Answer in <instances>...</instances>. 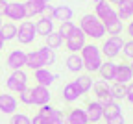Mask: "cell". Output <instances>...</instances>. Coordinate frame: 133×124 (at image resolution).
<instances>
[{
	"instance_id": "6da1fadb",
	"label": "cell",
	"mask_w": 133,
	"mask_h": 124,
	"mask_svg": "<svg viewBox=\"0 0 133 124\" xmlns=\"http://www.w3.org/2000/svg\"><path fill=\"white\" fill-rule=\"evenodd\" d=\"M54 63H56V52L50 50L48 46H41L37 50L26 52V67L31 72L37 69H48Z\"/></svg>"
},
{
	"instance_id": "7a4b0ae2",
	"label": "cell",
	"mask_w": 133,
	"mask_h": 124,
	"mask_svg": "<svg viewBox=\"0 0 133 124\" xmlns=\"http://www.w3.org/2000/svg\"><path fill=\"white\" fill-rule=\"evenodd\" d=\"M78 28L85 33V37L87 39H92V41H100V39H104L105 37V26L104 22L98 19L96 15L92 13H87V15H83L81 19H79V24Z\"/></svg>"
},
{
	"instance_id": "3957f363",
	"label": "cell",
	"mask_w": 133,
	"mask_h": 124,
	"mask_svg": "<svg viewBox=\"0 0 133 124\" xmlns=\"http://www.w3.org/2000/svg\"><path fill=\"white\" fill-rule=\"evenodd\" d=\"M79 56L83 61V70H87V74H94L98 72L100 65L104 63V56L100 52V46L94 43H87L79 50Z\"/></svg>"
},
{
	"instance_id": "277c9868",
	"label": "cell",
	"mask_w": 133,
	"mask_h": 124,
	"mask_svg": "<svg viewBox=\"0 0 133 124\" xmlns=\"http://www.w3.org/2000/svg\"><path fill=\"white\" fill-rule=\"evenodd\" d=\"M124 43H126V41L122 39V35H109V37L102 43V46H100V52H102V56H104L105 59L115 61L116 58L120 56Z\"/></svg>"
},
{
	"instance_id": "5b68a950",
	"label": "cell",
	"mask_w": 133,
	"mask_h": 124,
	"mask_svg": "<svg viewBox=\"0 0 133 124\" xmlns=\"http://www.w3.org/2000/svg\"><path fill=\"white\" fill-rule=\"evenodd\" d=\"M17 41L21 45H31L37 39V32H35V22L31 19H24L19 26H17Z\"/></svg>"
},
{
	"instance_id": "8992f818",
	"label": "cell",
	"mask_w": 133,
	"mask_h": 124,
	"mask_svg": "<svg viewBox=\"0 0 133 124\" xmlns=\"http://www.w3.org/2000/svg\"><path fill=\"white\" fill-rule=\"evenodd\" d=\"M6 87H8L9 93H17V95H19L21 91H24L28 87V74H26V70L24 69L13 70V72L8 76V80H6Z\"/></svg>"
},
{
	"instance_id": "52a82bcc",
	"label": "cell",
	"mask_w": 133,
	"mask_h": 124,
	"mask_svg": "<svg viewBox=\"0 0 133 124\" xmlns=\"http://www.w3.org/2000/svg\"><path fill=\"white\" fill-rule=\"evenodd\" d=\"M85 45H87V37H85V33H83L79 28H76L70 37L65 39V48L69 50L70 54H79V50Z\"/></svg>"
},
{
	"instance_id": "ba28073f",
	"label": "cell",
	"mask_w": 133,
	"mask_h": 124,
	"mask_svg": "<svg viewBox=\"0 0 133 124\" xmlns=\"http://www.w3.org/2000/svg\"><path fill=\"white\" fill-rule=\"evenodd\" d=\"M2 17L8 21H24L26 19V8L24 2H8V6L2 9Z\"/></svg>"
},
{
	"instance_id": "9c48e42d",
	"label": "cell",
	"mask_w": 133,
	"mask_h": 124,
	"mask_svg": "<svg viewBox=\"0 0 133 124\" xmlns=\"http://www.w3.org/2000/svg\"><path fill=\"white\" fill-rule=\"evenodd\" d=\"M37 113H39L41 117H44L46 124H65V115H63V111H61V109H56L54 106H50V104L41 106Z\"/></svg>"
},
{
	"instance_id": "30bf717a",
	"label": "cell",
	"mask_w": 133,
	"mask_h": 124,
	"mask_svg": "<svg viewBox=\"0 0 133 124\" xmlns=\"http://www.w3.org/2000/svg\"><path fill=\"white\" fill-rule=\"evenodd\" d=\"M92 91H94V95H96V100L100 102V104H109V102H113V98H111V85H109V82H105V80H96L94 83H92Z\"/></svg>"
},
{
	"instance_id": "8fae6325",
	"label": "cell",
	"mask_w": 133,
	"mask_h": 124,
	"mask_svg": "<svg viewBox=\"0 0 133 124\" xmlns=\"http://www.w3.org/2000/svg\"><path fill=\"white\" fill-rule=\"evenodd\" d=\"M94 15L102 22H107V21H111V19L116 17V9H115V6H111L107 2V0H98L96 6H94Z\"/></svg>"
},
{
	"instance_id": "7c38bea8",
	"label": "cell",
	"mask_w": 133,
	"mask_h": 124,
	"mask_svg": "<svg viewBox=\"0 0 133 124\" xmlns=\"http://www.w3.org/2000/svg\"><path fill=\"white\" fill-rule=\"evenodd\" d=\"M50 100H52V95H50V89H48V87H43V85L31 87V106L41 108V106L50 104Z\"/></svg>"
},
{
	"instance_id": "4fadbf2b",
	"label": "cell",
	"mask_w": 133,
	"mask_h": 124,
	"mask_svg": "<svg viewBox=\"0 0 133 124\" xmlns=\"http://www.w3.org/2000/svg\"><path fill=\"white\" fill-rule=\"evenodd\" d=\"M6 63H8V67H9L11 70H21V69H24V67H26V52L21 50V48L11 50L9 54H8V58H6Z\"/></svg>"
},
{
	"instance_id": "5bb4252c",
	"label": "cell",
	"mask_w": 133,
	"mask_h": 124,
	"mask_svg": "<svg viewBox=\"0 0 133 124\" xmlns=\"http://www.w3.org/2000/svg\"><path fill=\"white\" fill-rule=\"evenodd\" d=\"M83 109H85V113L89 117V122H92V124H96V122H100L104 119V106L98 100H89Z\"/></svg>"
},
{
	"instance_id": "9a60e30c",
	"label": "cell",
	"mask_w": 133,
	"mask_h": 124,
	"mask_svg": "<svg viewBox=\"0 0 133 124\" xmlns=\"http://www.w3.org/2000/svg\"><path fill=\"white\" fill-rule=\"evenodd\" d=\"M17 108H19V100H17L15 95H9V93L0 95V111H2L4 115L17 113Z\"/></svg>"
},
{
	"instance_id": "2e32d148",
	"label": "cell",
	"mask_w": 133,
	"mask_h": 124,
	"mask_svg": "<svg viewBox=\"0 0 133 124\" xmlns=\"http://www.w3.org/2000/svg\"><path fill=\"white\" fill-rule=\"evenodd\" d=\"M33 80H35V85L50 87V85L57 80V74L50 72L48 69H37V70H33Z\"/></svg>"
},
{
	"instance_id": "e0dca14e",
	"label": "cell",
	"mask_w": 133,
	"mask_h": 124,
	"mask_svg": "<svg viewBox=\"0 0 133 124\" xmlns=\"http://www.w3.org/2000/svg\"><path fill=\"white\" fill-rule=\"evenodd\" d=\"M24 8H26V19H33V17H41L44 13L46 2L44 0H26Z\"/></svg>"
},
{
	"instance_id": "ac0fdd59",
	"label": "cell",
	"mask_w": 133,
	"mask_h": 124,
	"mask_svg": "<svg viewBox=\"0 0 133 124\" xmlns=\"http://www.w3.org/2000/svg\"><path fill=\"white\" fill-rule=\"evenodd\" d=\"M115 82L116 83H124V85H128L129 82H133V70H131L129 63H118V65H116Z\"/></svg>"
},
{
	"instance_id": "d6986e66",
	"label": "cell",
	"mask_w": 133,
	"mask_h": 124,
	"mask_svg": "<svg viewBox=\"0 0 133 124\" xmlns=\"http://www.w3.org/2000/svg\"><path fill=\"white\" fill-rule=\"evenodd\" d=\"M56 30V24H54V19L52 17H46V15H41L37 22H35V32L37 35H43V37H46L48 33H52Z\"/></svg>"
},
{
	"instance_id": "ffe728a7",
	"label": "cell",
	"mask_w": 133,
	"mask_h": 124,
	"mask_svg": "<svg viewBox=\"0 0 133 124\" xmlns=\"http://www.w3.org/2000/svg\"><path fill=\"white\" fill-rule=\"evenodd\" d=\"M116 65L111 59H105L98 69V74H100V80H105V82H115V74H116Z\"/></svg>"
},
{
	"instance_id": "44dd1931",
	"label": "cell",
	"mask_w": 133,
	"mask_h": 124,
	"mask_svg": "<svg viewBox=\"0 0 133 124\" xmlns=\"http://www.w3.org/2000/svg\"><path fill=\"white\" fill-rule=\"evenodd\" d=\"M65 122H69V124H89V117H87L85 109L72 108L69 113L65 115Z\"/></svg>"
},
{
	"instance_id": "7402d4cb",
	"label": "cell",
	"mask_w": 133,
	"mask_h": 124,
	"mask_svg": "<svg viewBox=\"0 0 133 124\" xmlns=\"http://www.w3.org/2000/svg\"><path fill=\"white\" fill-rule=\"evenodd\" d=\"M81 96V93H79V89L74 85V82H69V83H65V87H63V91H61V98L66 102V104H74V102H78V98Z\"/></svg>"
},
{
	"instance_id": "603a6c76",
	"label": "cell",
	"mask_w": 133,
	"mask_h": 124,
	"mask_svg": "<svg viewBox=\"0 0 133 124\" xmlns=\"http://www.w3.org/2000/svg\"><path fill=\"white\" fill-rule=\"evenodd\" d=\"M92 83H94V80H92L91 74H78V78L74 80V85L79 89L81 96L87 95L89 91H92Z\"/></svg>"
},
{
	"instance_id": "cb8c5ba5",
	"label": "cell",
	"mask_w": 133,
	"mask_h": 124,
	"mask_svg": "<svg viewBox=\"0 0 133 124\" xmlns=\"http://www.w3.org/2000/svg\"><path fill=\"white\" fill-rule=\"evenodd\" d=\"M72 17H74V9L70 6H56L54 8V13H52V19L54 21H59V22L72 21Z\"/></svg>"
},
{
	"instance_id": "d4e9b609",
	"label": "cell",
	"mask_w": 133,
	"mask_h": 124,
	"mask_svg": "<svg viewBox=\"0 0 133 124\" xmlns=\"http://www.w3.org/2000/svg\"><path fill=\"white\" fill-rule=\"evenodd\" d=\"M65 65H66V70L72 74H79L83 70V61L79 54H69V58L65 59Z\"/></svg>"
},
{
	"instance_id": "484cf974",
	"label": "cell",
	"mask_w": 133,
	"mask_h": 124,
	"mask_svg": "<svg viewBox=\"0 0 133 124\" xmlns=\"http://www.w3.org/2000/svg\"><path fill=\"white\" fill-rule=\"evenodd\" d=\"M63 43H65V39L59 35V32L57 30H54L52 33H48L46 37H44V46H48L50 50H57V48H61L63 46Z\"/></svg>"
},
{
	"instance_id": "4316f807",
	"label": "cell",
	"mask_w": 133,
	"mask_h": 124,
	"mask_svg": "<svg viewBox=\"0 0 133 124\" xmlns=\"http://www.w3.org/2000/svg\"><path fill=\"white\" fill-rule=\"evenodd\" d=\"M104 26H105V33L107 35H120L124 32V21H120L118 17H115V19L104 22Z\"/></svg>"
},
{
	"instance_id": "83f0119b",
	"label": "cell",
	"mask_w": 133,
	"mask_h": 124,
	"mask_svg": "<svg viewBox=\"0 0 133 124\" xmlns=\"http://www.w3.org/2000/svg\"><path fill=\"white\" fill-rule=\"evenodd\" d=\"M116 17L120 21H129L133 17V6H131V0H120L118 9H116Z\"/></svg>"
},
{
	"instance_id": "f1b7e54d",
	"label": "cell",
	"mask_w": 133,
	"mask_h": 124,
	"mask_svg": "<svg viewBox=\"0 0 133 124\" xmlns=\"http://www.w3.org/2000/svg\"><path fill=\"white\" fill-rule=\"evenodd\" d=\"M126 95H128V89H126L124 83H116V82L111 83V98H113L115 102L126 100Z\"/></svg>"
},
{
	"instance_id": "f546056e",
	"label": "cell",
	"mask_w": 133,
	"mask_h": 124,
	"mask_svg": "<svg viewBox=\"0 0 133 124\" xmlns=\"http://www.w3.org/2000/svg\"><path fill=\"white\" fill-rule=\"evenodd\" d=\"M0 33L4 35L6 43H8V41H13V39L17 37V24H15V22H11V21L4 22V24H2V28H0Z\"/></svg>"
},
{
	"instance_id": "4dcf8cb0",
	"label": "cell",
	"mask_w": 133,
	"mask_h": 124,
	"mask_svg": "<svg viewBox=\"0 0 133 124\" xmlns=\"http://www.w3.org/2000/svg\"><path fill=\"white\" fill-rule=\"evenodd\" d=\"M78 28V24L76 22H72V21H65V22H59V28H57V32H59V35L63 39H66V37H70V35L74 33V30Z\"/></svg>"
},
{
	"instance_id": "1f68e13d",
	"label": "cell",
	"mask_w": 133,
	"mask_h": 124,
	"mask_svg": "<svg viewBox=\"0 0 133 124\" xmlns=\"http://www.w3.org/2000/svg\"><path fill=\"white\" fill-rule=\"evenodd\" d=\"M122 113V109H120V106H118V102H109V104H104V119H111V117H115V115H120Z\"/></svg>"
},
{
	"instance_id": "d6a6232c",
	"label": "cell",
	"mask_w": 133,
	"mask_h": 124,
	"mask_svg": "<svg viewBox=\"0 0 133 124\" xmlns=\"http://www.w3.org/2000/svg\"><path fill=\"white\" fill-rule=\"evenodd\" d=\"M9 124H31V119L26 113H13L9 119Z\"/></svg>"
},
{
	"instance_id": "836d02e7",
	"label": "cell",
	"mask_w": 133,
	"mask_h": 124,
	"mask_svg": "<svg viewBox=\"0 0 133 124\" xmlns=\"http://www.w3.org/2000/svg\"><path fill=\"white\" fill-rule=\"evenodd\" d=\"M19 102L24 106H31V87H26L24 91L19 93Z\"/></svg>"
},
{
	"instance_id": "e575fe53",
	"label": "cell",
	"mask_w": 133,
	"mask_h": 124,
	"mask_svg": "<svg viewBox=\"0 0 133 124\" xmlns=\"http://www.w3.org/2000/svg\"><path fill=\"white\" fill-rule=\"evenodd\" d=\"M120 54H122L126 59H129V61L133 59V39H129V41H126V43H124Z\"/></svg>"
},
{
	"instance_id": "d590c367",
	"label": "cell",
	"mask_w": 133,
	"mask_h": 124,
	"mask_svg": "<svg viewBox=\"0 0 133 124\" xmlns=\"http://www.w3.org/2000/svg\"><path fill=\"white\" fill-rule=\"evenodd\" d=\"M105 124H126V119H124V115L120 113V115H115V117H111V119H105Z\"/></svg>"
},
{
	"instance_id": "8d00e7d4",
	"label": "cell",
	"mask_w": 133,
	"mask_h": 124,
	"mask_svg": "<svg viewBox=\"0 0 133 124\" xmlns=\"http://www.w3.org/2000/svg\"><path fill=\"white\" fill-rule=\"evenodd\" d=\"M126 89H128V95H126V100L133 106V82H129L128 85H126Z\"/></svg>"
},
{
	"instance_id": "74e56055",
	"label": "cell",
	"mask_w": 133,
	"mask_h": 124,
	"mask_svg": "<svg viewBox=\"0 0 133 124\" xmlns=\"http://www.w3.org/2000/svg\"><path fill=\"white\" fill-rule=\"evenodd\" d=\"M31 124H46V120H44V117H41V115L37 113V115H33V119H31Z\"/></svg>"
},
{
	"instance_id": "f35d334b",
	"label": "cell",
	"mask_w": 133,
	"mask_h": 124,
	"mask_svg": "<svg viewBox=\"0 0 133 124\" xmlns=\"http://www.w3.org/2000/svg\"><path fill=\"white\" fill-rule=\"evenodd\" d=\"M124 30H126V33L129 35V39H133V21H129L128 26H124Z\"/></svg>"
},
{
	"instance_id": "ab89813d",
	"label": "cell",
	"mask_w": 133,
	"mask_h": 124,
	"mask_svg": "<svg viewBox=\"0 0 133 124\" xmlns=\"http://www.w3.org/2000/svg\"><path fill=\"white\" fill-rule=\"evenodd\" d=\"M52 13H54V8L50 6V4H46V8H44V13H43V15H46V17H52Z\"/></svg>"
},
{
	"instance_id": "60d3db41",
	"label": "cell",
	"mask_w": 133,
	"mask_h": 124,
	"mask_svg": "<svg viewBox=\"0 0 133 124\" xmlns=\"http://www.w3.org/2000/svg\"><path fill=\"white\" fill-rule=\"evenodd\" d=\"M4 45H6V39H4V35L0 33V50H4Z\"/></svg>"
},
{
	"instance_id": "b9f144b4",
	"label": "cell",
	"mask_w": 133,
	"mask_h": 124,
	"mask_svg": "<svg viewBox=\"0 0 133 124\" xmlns=\"http://www.w3.org/2000/svg\"><path fill=\"white\" fill-rule=\"evenodd\" d=\"M107 2H109L111 6H118V4H120V0H107Z\"/></svg>"
},
{
	"instance_id": "7bdbcfd3",
	"label": "cell",
	"mask_w": 133,
	"mask_h": 124,
	"mask_svg": "<svg viewBox=\"0 0 133 124\" xmlns=\"http://www.w3.org/2000/svg\"><path fill=\"white\" fill-rule=\"evenodd\" d=\"M2 24H4V17H2V13H0V28H2Z\"/></svg>"
},
{
	"instance_id": "ee69618b",
	"label": "cell",
	"mask_w": 133,
	"mask_h": 124,
	"mask_svg": "<svg viewBox=\"0 0 133 124\" xmlns=\"http://www.w3.org/2000/svg\"><path fill=\"white\" fill-rule=\"evenodd\" d=\"M129 65H131V70H133V59H131V63H129Z\"/></svg>"
},
{
	"instance_id": "f6af8a7d",
	"label": "cell",
	"mask_w": 133,
	"mask_h": 124,
	"mask_svg": "<svg viewBox=\"0 0 133 124\" xmlns=\"http://www.w3.org/2000/svg\"><path fill=\"white\" fill-rule=\"evenodd\" d=\"M44 2H46V4H50V0H44Z\"/></svg>"
},
{
	"instance_id": "bcb514c9",
	"label": "cell",
	"mask_w": 133,
	"mask_h": 124,
	"mask_svg": "<svg viewBox=\"0 0 133 124\" xmlns=\"http://www.w3.org/2000/svg\"><path fill=\"white\" fill-rule=\"evenodd\" d=\"M0 13H2V8H0Z\"/></svg>"
},
{
	"instance_id": "7dc6e473",
	"label": "cell",
	"mask_w": 133,
	"mask_h": 124,
	"mask_svg": "<svg viewBox=\"0 0 133 124\" xmlns=\"http://www.w3.org/2000/svg\"><path fill=\"white\" fill-rule=\"evenodd\" d=\"M131 6H133V0H131Z\"/></svg>"
}]
</instances>
